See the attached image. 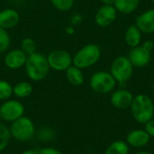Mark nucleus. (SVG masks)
<instances>
[{
    "label": "nucleus",
    "instance_id": "22",
    "mask_svg": "<svg viewBox=\"0 0 154 154\" xmlns=\"http://www.w3.org/2000/svg\"><path fill=\"white\" fill-rule=\"evenodd\" d=\"M10 136L11 134L9 129L4 125H0V152L6 148L10 140Z\"/></svg>",
    "mask_w": 154,
    "mask_h": 154
},
{
    "label": "nucleus",
    "instance_id": "2",
    "mask_svg": "<svg viewBox=\"0 0 154 154\" xmlns=\"http://www.w3.org/2000/svg\"><path fill=\"white\" fill-rule=\"evenodd\" d=\"M24 66L27 75L33 81H41L44 79L49 74L51 69L47 57L37 51L27 56Z\"/></svg>",
    "mask_w": 154,
    "mask_h": 154
},
{
    "label": "nucleus",
    "instance_id": "8",
    "mask_svg": "<svg viewBox=\"0 0 154 154\" xmlns=\"http://www.w3.org/2000/svg\"><path fill=\"white\" fill-rule=\"evenodd\" d=\"M50 68L57 71H64L72 64L70 54L63 50H54L47 56Z\"/></svg>",
    "mask_w": 154,
    "mask_h": 154
},
{
    "label": "nucleus",
    "instance_id": "17",
    "mask_svg": "<svg viewBox=\"0 0 154 154\" xmlns=\"http://www.w3.org/2000/svg\"><path fill=\"white\" fill-rule=\"evenodd\" d=\"M140 2L141 0H116L114 6L117 12L124 14H130L138 8Z\"/></svg>",
    "mask_w": 154,
    "mask_h": 154
},
{
    "label": "nucleus",
    "instance_id": "36",
    "mask_svg": "<svg viewBox=\"0 0 154 154\" xmlns=\"http://www.w3.org/2000/svg\"><path fill=\"white\" fill-rule=\"evenodd\" d=\"M0 119H1V116H0Z\"/></svg>",
    "mask_w": 154,
    "mask_h": 154
},
{
    "label": "nucleus",
    "instance_id": "1",
    "mask_svg": "<svg viewBox=\"0 0 154 154\" xmlns=\"http://www.w3.org/2000/svg\"><path fill=\"white\" fill-rule=\"evenodd\" d=\"M130 110L133 118L139 124L144 125L154 118L153 101L145 94H138L134 97Z\"/></svg>",
    "mask_w": 154,
    "mask_h": 154
},
{
    "label": "nucleus",
    "instance_id": "29",
    "mask_svg": "<svg viewBox=\"0 0 154 154\" xmlns=\"http://www.w3.org/2000/svg\"><path fill=\"white\" fill-rule=\"evenodd\" d=\"M116 0H101L103 5H114Z\"/></svg>",
    "mask_w": 154,
    "mask_h": 154
},
{
    "label": "nucleus",
    "instance_id": "4",
    "mask_svg": "<svg viewBox=\"0 0 154 154\" xmlns=\"http://www.w3.org/2000/svg\"><path fill=\"white\" fill-rule=\"evenodd\" d=\"M134 67L132 65L127 57L119 56L112 62L110 73L116 79V83L119 84V86H122V88H125L123 86H125L132 78L134 74Z\"/></svg>",
    "mask_w": 154,
    "mask_h": 154
},
{
    "label": "nucleus",
    "instance_id": "26",
    "mask_svg": "<svg viewBox=\"0 0 154 154\" xmlns=\"http://www.w3.org/2000/svg\"><path fill=\"white\" fill-rule=\"evenodd\" d=\"M144 130L150 135L151 138L154 137V118L144 124Z\"/></svg>",
    "mask_w": 154,
    "mask_h": 154
},
{
    "label": "nucleus",
    "instance_id": "12",
    "mask_svg": "<svg viewBox=\"0 0 154 154\" xmlns=\"http://www.w3.org/2000/svg\"><path fill=\"white\" fill-rule=\"evenodd\" d=\"M151 141L150 135L146 133L144 129H134L128 133L126 135L125 142L129 147L135 149H141L148 145Z\"/></svg>",
    "mask_w": 154,
    "mask_h": 154
},
{
    "label": "nucleus",
    "instance_id": "33",
    "mask_svg": "<svg viewBox=\"0 0 154 154\" xmlns=\"http://www.w3.org/2000/svg\"><path fill=\"white\" fill-rule=\"evenodd\" d=\"M152 90H153V92H154V81H153V84H152Z\"/></svg>",
    "mask_w": 154,
    "mask_h": 154
},
{
    "label": "nucleus",
    "instance_id": "21",
    "mask_svg": "<svg viewBox=\"0 0 154 154\" xmlns=\"http://www.w3.org/2000/svg\"><path fill=\"white\" fill-rule=\"evenodd\" d=\"M36 49H37L36 42L32 38H24L21 42V50L27 56L36 52Z\"/></svg>",
    "mask_w": 154,
    "mask_h": 154
},
{
    "label": "nucleus",
    "instance_id": "25",
    "mask_svg": "<svg viewBox=\"0 0 154 154\" xmlns=\"http://www.w3.org/2000/svg\"><path fill=\"white\" fill-rule=\"evenodd\" d=\"M10 36L7 30L0 27V52H5L10 46Z\"/></svg>",
    "mask_w": 154,
    "mask_h": 154
},
{
    "label": "nucleus",
    "instance_id": "16",
    "mask_svg": "<svg viewBox=\"0 0 154 154\" xmlns=\"http://www.w3.org/2000/svg\"><path fill=\"white\" fill-rule=\"evenodd\" d=\"M142 35H143V32L139 30V28L135 24L131 25L127 28L125 34V42L131 48L137 47L141 44Z\"/></svg>",
    "mask_w": 154,
    "mask_h": 154
},
{
    "label": "nucleus",
    "instance_id": "34",
    "mask_svg": "<svg viewBox=\"0 0 154 154\" xmlns=\"http://www.w3.org/2000/svg\"><path fill=\"white\" fill-rule=\"evenodd\" d=\"M152 4L154 5V0H152Z\"/></svg>",
    "mask_w": 154,
    "mask_h": 154
},
{
    "label": "nucleus",
    "instance_id": "18",
    "mask_svg": "<svg viewBox=\"0 0 154 154\" xmlns=\"http://www.w3.org/2000/svg\"><path fill=\"white\" fill-rule=\"evenodd\" d=\"M66 77L69 82L74 86H80L84 82V75L81 69L76 66H70L66 70Z\"/></svg>",
    "mask_w": 154,
    "mask_h": 154
},
{
    "label": "nucleus",
    "instance_id": "10",
    "mask_svg": "<svg viewBox=\"0 0 154 154\" xmlns=\"http://www.w3.org/2000/svg\"><path fill=\"white\" fill-rule=\"evenodd\" d=\"M134 100V95L128 89L120 88L119 89L114 90L112 92L110 102L112 106L117 109H126L130 108L132 102Z\"/></svg>",
    "mask_w": 154,
    "mask_h": 154
},
{
    "label": "nucleus",
    "instance_id": "9",
    "mask_svg": "<svg viewBox=\"0 0 154 154\" xmlns=\"http://www.w3.org/2000/svg\"><path fill=\"white\" fill-rule=\"evenodd\" d=\"M23 106L17 100H8L0 106L1 119L8 122H14L23 115Z\"/></svg>",
    "mask_w": 154,
    "mask_h": 154
},
{
    "label": "nucleus",
    "instance_id": "35",
    "mask_svg": "<svg viewBox=\"0 0 154 154\" xmlns=\"http://www.w3.org/2000/svg\"><path fill=\"white\" fill-rule=\"evenodd\" d=\"M12 1H15V0H12Z\"/></svg>",
    "mask_w": 154,
    "mask_h": 154
},
{
    "label": "nucleus",
    "instance_id": "32",
    "mask_svg": "<svg viewBox=\"0 0 154 154\" xmlns=\"http://www.w3.org/2000/svg\"><path fill=\"white\" fill-rule=\"evenodd\" d=\"M134 154H152V152H146V151H140V152H135Z\"/></svg>",
    "mask_w": 154,
    "mask_h": 154
},
{
    "label": "nucleus",
    "instance_id": "27",
    "mask_svg": "<svg viewBox=\"0 0 154 154\" xmlns=\"http://www.w3.org/2000/svg\"><path fill=\"white\" fill-rule=\"evenodd\" d=\"M83 20V17L80 14H75L72 15V17L70 18V22L72 25H78Z\"/></svg>",
    "mask_w": 154,
    "mask_h": 154
},
{
    "label": "nucleus",
    "instance_id": "23",
    "mask_svg": "<svg viewBox=\"0 0 154 154\" xmlns=\"http://www.w3.org/2000/svg\"><path fill=\"white\" fill-rule=\"evenodd\" d=\"M13 94V87L5 80H0V100L8 99Z\"/></svg>",
    "mask_w": 154,
    "mask_h": 154
},
{
    "label": "nucleus",
    "instance_id": "5",
    "mask_svg": "<svg viewBox=\"0 0 154 154\" xmlns=\"http://www.w3.org/2000/svg\"><path fill=\"white\" fill-rule=\"evenodd\" d=\"M154 48V42L152 41H146L142 45L132 48L128 54V59L132 65L136 68L146 67L152 59V51Z\"/></svg>",
    "mask_w": 154,
    "mask_h": 154
},
{
    "label": "nucleus",
    "instance_id": "30",
    "mask_svg": "<svg viewBox=\"0 0 154 154\" xmlns=\"http://www.w3.org/2000/svg\"><path fill=\"white\" fill-rule=\"evenodd\" d=\"M65 32H66V33H68V34H73V33L75 32V30H74V28H73L72 26H68V27L65 29Z\"/></svg>",
    "mask_w": 154,
    "mask_h": 154
},
{
    "label": "nucleus",
    "instance_id": "24",
    "mask_svg": "<svg viewBox=\"0 0 154 154\" xmlns=\"http://www.w3.org/2000/svg\"><path fill=\"white\" fill-rule=\"evenodd\" d=\"M51 2L56 9L62 12L70 10L74 5V0H51Z\"/></svg>",
    "mask_w": 154,
    "mask_h": 154
},
{
    "label": "nucleus",
    "instance_id": "19",
    "mask_svg": "<svg viewBox=\"0 0 154 154\" xmlns=\"http://www.w3.org/2000/svg\"><path fill=\"white\" fill-rule=\"evenodd\" d=\"M130 147L125 141L116 140L110 143L106 148L105 154H129Z\"/></svg>",
    "mask_w": 154,
    "mask_h": 154
},
{
    "label": "nucleus",
    "instance_id": "20",
    "mask_svg": "<svg viewBox=\"0 0 154 154\" xmlns=\"http://www.w3.org/2000/svg\"><path fill=\"white\" fill-rule=\"evenodd\" d=\"M32 92V87L28 82H19L13 88V93L18 97H27Z\"/></svg>",
    "mask_w": 154,
    "mask_h": 154
},
{
    "label": "nucleus",
    "instance_id": "6",
    "mask_svg": "<svg viewBox=\"0 0 154 154\" xmlns=\"http://www.w3.org/2000/svg\"><path fill=\"white\" fill-rule=\"evenodd\" d=\"M116 81L110 72L97 71L90 78V88L98 94H108L115 90Z\"/></svg>",
    "mask_w": 154,
    "mask_h": 154
},
{
    "label": "nucleus",
    "instance_id": "7",
    "mask_svg": "<svg viewBox=\"0 0 154 154\" xmlns=\"http://www.w3.org/2000/svg\"><path fill=\"white\" fill-rule=\"evenodd\" d=\"M11 135L17 141L26 142L34 134V125L31 119L22 116L14 121L11 130Z\"/></svg>",
    "mask_w": 154,
    "mask_h": 154
},
{
    "label": "nucleus",
    "instance_id": "14",
    "mask_svg": "<svg viewBox=\"0 0 154 154\" xmlns=\"http://www.w3.org/2000/svg\"><path fill=\"white\" fill-rule=\"evenodd\" d=\"M135 25L143 33L151 34L154 32V8L143 12L137 16Z\"/></svg>",
    "mask_w": 154,
    "mask_h": 154
},
{
    "label": "nucleus",
    "instance_id": "28",
    "mask_svg": "<svg viewBox=\"0 0 154 154\" xmlns=\"http://www.w3.org/2000/svg\"><path fill=\"white\" fill-rule=\"evenodd\" d=\"M38 154H62L60 151L53 148H44L38 151Z\"/></svg>",
    "mask_w": 154,
    "mask_h": 154
},
{
    "label": "nucleus",
    "instance_id": "31",
    "mask_svg": "<svg viewBox=\"0 0 154 154\" xmlns=\"http://www.w3.org/2000/svg\"><path fill=\"white\" fill-rule=\"evenodd\" d=\"M21 154H38V151H36V150H27V151L23 152V153Z\"/></svg>",
    "mask_w": 154,
    "mask_h": 154
},
{
    "label": "nucleus",
    "instance_id": "15",
    "mask_svg": "<svg viewBox=\"0 0 154 154\" xmlns=\"http://www.w3.org/2000/svg\"><path fill=\"white\" fill-rule=\"evenodd\" d=\"M20 15L14 9H4L0 11V27L7 30L16 26L19 23Z\"/></svg>",
    "mask_w": 154,
    "mask_h": 154
},
{
    "label": "nucleus",
    "instance_id": "13",
    "mask_svg": "<svg viewBox=\"0 0 154 154\" xmlns=\"http://www.w3.org/2000/svg\"><path fill=\"white\" fill-rule=\"evenodd\" d=\"M26 59L27 55L21 49H15L6 53L4 62L7 68L11 69H17L24 66Z\"/></svg>",
    "mask_w": 154,
    "mask_h": 154
},
{
    "label": "nucleus",
    "instance_id": "3",
    "mask_svg": "<svg viewBox=\"0 0 154 154\" xmlns=\"http://www.w3.org/2000/svg\"><path fill=\"white\" fill-rule=\"evenodd\" d=\"M101 57L100 47L95 43H88L83 46L72 58L74 66L79 69H87L95 65Z\"/></svg>",
    "mask_w": 154,
    "mask_h": 154
},
{
    "label": "nucleus",
    "instance_id": "11",
    "mask_svg": "<svg viewBox=\"0 0 154 154\" xmlns=\"http://www.w3.org/2000/svg\"><path fill=\"white\" fill-rule=\"evenodd\" d=\"M117 11L114 5H103L95 14V22L100 27H107L116 19Z\"/></svg>",
    "mask_w": 154,
    "mask_h": 154
}]
</instances>
